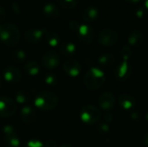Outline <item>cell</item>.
<instances>
[{
  "mask_svg": "<svg viewBox=\"0 0 148 147\" xmlns=\"http://www.w3.org/2000/svg\"><path fill=\"white\" fill-rule=\"evenodd\" d=\"M108 130H109V126L108 124L103 123V124H101L98 126V132L101 133H106L108 132Z\"/></svg>",
  "mask_w": 148,
  "mask_h": 147,
  "instance_id": "1f68e13d",
  "label": "cell"
},
{
  "mask_svg": "<svg viewBox=\"0 0 148 147\" xmlns=\"http://www.w3.org/2000/svg\"><path fill=\"white\" fill-rule=\"evenodd\" d=\"M10 56H11V59L16 63H23L25 62L27 58L26 52L23 49H15L14 51H12Z\"/></svg>",
  "mask_w": 148,
  "mask_h": 147,
  "instance_id": "cb8c5ba5",
  "label": "cell"
},
{
  "mask_svg": "<svg viewBox=\"0 0 148 147\" xmlns=\"http://www.w3.org/2000/svg\"><path fill=\"white\" fill-rule=\"evenodd\" d=\"M119 103L121 107H122L126 110H129L133 108L135 104H136V100L135 98L128 94H122L119 97Z\"/></svg>",
  "mask_w": 148,
  "mask_h": 147,
  "instance_id": "e0dca14e",
  "label": "cell"
},
{
  "mask_svg": "<svg viewBox=\"0 0 148 147\" xmlns=\"http://www.w3.org/2000/svg\"><path fill=\"white\" fill-rule=\"evenodd\" d=\"M6 15H7V14H6L5 9L0 5V23H1L3 21H4V19H5V17H6Z\"/></svg>",
  "mask_w": 148,
  "mask_h": 147,
  "instance_id": "d6a6232c",
  "label": "cell"
},
{
  "mask_svg": "<svg viewBox=\"0 0 148 147\" xmlns=\"http://www.w3.org/2000/svg\"><path fill=\"white\" fill-rule=\"evenodd\" d=\"M0 40L8 47H14L17 45L20 40V31L18 27L12 23L1 24Z\"/></svg>",
  "mask_w": 148,
  "mask_h": 147,
  "instance_id": "6da1fadb",
  "label": "cell"
},
{
  "mask_svg": "<svg viewBox=\"0 0 148 147\" xmlns=\"http://www.w3.org/2000/svg\"><path fill=\"white\" fill-rule=\"evenodd\" d=\"M44 82L49 86H56L58 84V77L54 74H47L44 76Z\"/></svg>",
  "mask_w": 148,
  "mask_h": 147,
  "instance_id": "4316f807",
  "label": "cell"
},
{
  "mask_svg": "<svg viewBox=\"0 0 148 147\" xmlns=\"http://www.w3.org/2000/svg\"><path fill=\"white\" fill-rule=\"evenodd\" d=\"M81 24L79 23V22L77 20H71L69 23V28L73 31V32H78L79 29H80Z\"/></svg>",
  "mask_w": 148,
  "mask_h": 147,
  "instance_id": "4dcf8cb0",
  "label": "cell"
},
{
  "mask_svg": "<svg viewBox=\"0 0 148 147\" xmlns=\"http://www.w3.org/2000/svg\"><path fill=\"white\" fill-rule=\"evenodd\" d=\"M56 2L62 8L66 10H71L77 5L79 0H56Z\"/></svg>",
  "mask_w": 148,
  "mask_h": 147,
  "instance_id": "484cf974",
  "label": "cell"
},
{
  "mask_svg": "<svg viewBox=\"0 0 148 147\" xmlns=\"http://www.w3.org/2000/svg\"><path fill=\"white\" fill-rule=\"evenodd\" d=\"M58 97L56 94L49 91H42L36 94L34 98L35 107L41 111H50L58 105Z\"/></svg>",
  "mask_w": 148,
  "mask_h": 147,
  "instance_id": "7a4b0ae2",
  "label": "cell"
},
{
  "mask_svg": "<svg viewBox=\"0 0 148 147\" xmlns=\"http://www.w3.org/2000/svg\"><path fill=\"white\" fill-rule=\"evenodd\" d=\"M16 101L8 96L0 97V116L3 118L11 117L16 112Z\"/></svg>",
  "mask_w": 148,
  "mask_h": 147,
  "instance_id": "5b68a950",
  "label": "cell"
},
{
  "mask_svg": "<svg viewBox=\"0 0 148 147\" xmlns=\"http://www.w3.org/2000/svg\"><path fill=\"white\" fill-rule=\"evenodd\" d=\"M44 37L46 40V42L50 46V47H56L61 44V37L60 36L54 32V31H49L46 30L44 34Z\"/></svg>",
  "mask_w": 148,
  "mask_h": 147,
  "instance_id": "ffe728a7",
  "label": "cell"
},
{
  "mask_svg": "<svg viewBox=\"0 0 148 147\" xmlns=\"http://www.w3.org/2000/svg\"><path fill=\"white\" fill-rule=\"evenodd\" d=\"M80 118L82 122L87 125H94L101 119L100 110L92 105H87L83 107L80 112Z\"/></svg>",
  "mask_w": 148,
  "mask_h": 147,
  "instance_id": "277c9868",
  "label": "cell"
},
{
  "mask_svg": "<svg viewBox=\"0 0 148 147\" xmlns=\"http://www.w3.org/2000/svg\"><path fill=\"white\" fill-rule=\"evenodd\" d=\"M1 84H2V80H1V77H0V87H1Z\"/></svg>",
  "mask_w": 148,
  "mask_h": 147,
  "instance_id": "7bdbcfd3",
  "label": "cell"
},
{
  "mask_svg": "<svg viewBox=\"0 0 148 147\" xmlns=\"http://www.w3.org/2000/svg\"><path fill=\"white\" fill-rule=\"evenodd\" d=\"M60 51L64 56L71 57L75 54L76 47L71 42H64L60 44Z\"/></svg>",
  "mask_w": 148,
  "mask_h": 147,
  "instance_id": "d6986e66",
  "label": "cell"
},
{
  "mask_svg": "<svg viewBox=\"0 0 148 147\" xmlns=\"http://www.w3.org/2000/svg\"><path fill=\"white\" fill-rule=\"evenodd\" d=\"M99 105L100 107L106 111L112 109L115 105V97L111 92H104L99 97Z\"/></svg>",
  "mask_w": 148,
  "mask_h": 147,
  "instance_id": "4fadbf2b",
  "label": "cell"
},
{
  "mask_svg": "<svg viewBox=\"0 0 148 147\" xmlns=\"http://www.w3.org/2000/svg\"><path fill=\"white\" fill-rule=\"evenodd\" d=\"M118 37V33L114 29L106 28L100 31L98 35V42L101 45L110 47L117 42Z\"/></svg>",
  "mask_w": 148,
  "mask_h": 147,
  "instance_id": "8992f818",
  "label": "cell"
},
{
  "mask_svg": "<svg viewBox=\"0 0 148 147\" xmlns=\"http://www.w3.org/2000/svg\"><path fill=\"white\" fill-rule=\"evenodd\" d=\"M132 54H133V51L129 46H124L121 51V55L124 62H127L132 56Z\"/></svg>",
  "mask_w": 148,
  "mask_h": 147,
  "instance_id": "f1b7e54d",
  "label": "cell"
},
{
  "mask_svg": "<svg viewBox=\"0 0 148 147\" xmlns=\"http://www.w3.org/2000/svg\"><path fill=\"white\" fill-rule=\"evenodd\" d=\"M3 77L10 84H16L21 81L22 75L19 69L14 66H8L4 68L3 73Z\"/></svg>",
  "mask_w": 148,
  "mask_h": 147,
  "instance_id": "ba28073f",
  "label": "cell"
},
{
  "mask_svg": "<svg viewBox=\"0 0 148 147\" xmlns=\"http://www.w3.org/2000/svg\"><path fill=\"white\" fill-rule=\"evenodd\" d=\"M146 120H147L148 121V113H147V114H146Z\"/></svg>",
  "mask_w": 148,
  "mask_h": 147,
  "instance_id": "b9f144b4",
  "label": "cell"
},
{
  "mask_svg": "<svg viewBox=\"0 0 148 147\" xmlns=\"http://www.w3.org/2000/svg\"><path fill=\"white\" fill-rule=\"evenodd\" d=\"M98 62H99L100 66H101L103 68H108V67L112 66L115 62V58L111 54H105L99 57Z\"/></svg>",
  "mask_w": 148,
  "mask_h": 147,
  "instance_id": "603a6c76",
  "label": "cell"
},
{
  "mask_svg": "<svg viewBox=\"0 0 148 147\" xmlns=\"http://www.w3.org/2000/svg\"><path fill=\"white\" fill-rule=\"evenodd\" d=\"M29 99H30V95L29 92L25 90H19L15 94V101L19 105L25 106V104H27L29 101Z\"/></svg>",
  "mask_w": 148,
  "mask_h": 147,
  "instance_id": "7402d4cb",
  "label": "cell"
},
{
  "mask_svg": "<svg viewBox=\"0 0 148 147\" xmlns=\"http://www.w3.org/2000/svg\"><path fill=\"white\" fill-rule=\"evenodd\" d=\"M106 81L105 74L98 68H92L85 74L83 81L89 90H97L101 88Z\"/></svg>",
  "mask_w": 148,
  "mask_h": 147,
  "instance_id": "3957f363",
  "label": "cell"
},
{
  "mask_svg": "<svg viewBox=\"0 0 148 147\" xmlns=\"http://www.w3.org/2000/svg\"><path fill=\"white\" fill-rule=\"evenodd\" d=\"M11 7H12L13 10L15 12H16V13H19L20 12V7H19V5L16 3H11Z\"/></svg>",
  "mask_w": 148,
  "mask_h": 147,
  "instance_id": "d590c367",
  "label": "cell"
},
{
  "mask_svg": "<svg viewBox=\"0 0 148 147\" xmlns=\"http://www.w3.org/2000/svg\"><path fill=\"white\" fill-rule=\"evenodd\" d=\"M137 15H138L139 16H141L143 15V10H138V11H137Z\"/></svg>",
  "mask_w": 148,
  "mask_h": 147,
  "instance_id": "74e56055",
  "label": "cell"
},
{
  "mask_svg": "<svg viewBox=\"0 0 148 147\" xmlns=\"http://www.w3.org/2000/svg\"><path fill=\"white\" fill-rule=\"evenodd\" d=\"M59 147H73L71 145H69V144H63V145H62V146H60Z\"/></svg>",
  "mask_w": 148,
  "mask_h": 147,
  "instance_id": "f35d334b",
  "label": "cell"
},
{
  "mask_svg": "<svg viewBox=\"0 0 148 147\" xmlns=\"http://www.w3.org/2000/svg\"><path fill=\"white\" fill-rule=\"evenodd\" d=\"M144 34L140 29L132 30L127 36V41L129 44L134 47H140V45H142V43L144 42Z\"/></svg>",
  "mask_w": 148,
  "mask_h": 147,
  "instance_id": "2e32d148",
  "label": "cell"
},
{
  "mask_svg": "<svg viewBox=\"0 0 148 147\" xmlns=\"http://www.w3.org/2000/svg\"><path fill=\"white\" fill-rule=\"evenodd\" d=\"M4 144L7 147H19L21 145V140L17 135L4 137Z\"/></svg>",
  "mask_w": 148,
  "mask_h": 147,
  "instance_id": "d4e9b609",
  "label": "cell"
},
{
  "mask_svg": "<svg viewBox=\"0 0 148 147\" xmlns=\"http://www.w3.org/2000/svg\"><path fill=\"white\" fill-rule=\"evenodd\" d=\"M20 116L21 120L25 123V124H32L36 120L37 114L34 108H32L29 106H23L21 109L20 112Z\"/></svg>",
  "mask_w": 148,
  "mask_h": 147,
  "instance_id": "5bb4252c",
  "label": "cell"
},
{
  "mask_svg": "<svg viewBox=\"0 0 148 147\" xmlns=\"http://www.w3.org/2000/svg\"><path fill=\"white\" fill-rule=\"evenodd\" d=\"M60 56L55 50H48L42 56V64L49 70L56 68L60 65Z\"/></svg>",
  "mask_w": 148,
  "mask_h": 147,
  "instance_id": "52a82bcc",
  "label": "cell"
},
{
  "mask_svg": "<svg viewBox=\"0 0 148 147\" xmlns=\"http://www.w3.org/2000/svg\"><path fill=\"white\" fill-rule=\"evenodd\" d=\"M77 35H78L79 40L85 44H88L93 41V38L95 36V30L90 25L82 24L77 32Z\"/></svg>",
  "mask_w": 148,
  "mask_h": 147,
  "instance_id": "8fae6325",
  "label": "cell"
},
{
  "mask_svg": "<svg viewBox=\"0 0 148 147\" xmlns=\"http://www.w3.org/2000/svg\"><path fill=\"white\" fill-rule=\"evenodd\" d=\"M146 3V6H147V8L148 9V0H146V3Z\"/></svg>",
  "mask_w": 148,
  "mask_h": 147,
  "instance_id": "60d3db41",
  "label": "cell"
},
{
  "mask_svg": "<svg viewBox=\"0 0 148 147\" xmlns=\"http://www.w3.org/2000/svg\"><path fill=\"white\" fill-rule=\"evenodd\" d=\"M42 14L46 18L56 19L60 16V10L55 3H47L42 7Z\"/></svg>",
  "mask_w": 148,
  "mask_h": 147,
  "instance_id": "9a60e30c",
  "label": "cell"
},
{
  "mask_svg": "<svg viewBox=\"0 0 148 147\" xmlns=\"http://www.w3.org/2000/svg\"><path fill=\"white\" fill-rule=\"evenodd\" d=\"M44 147H57V143L53 139H49V140L46 141Z\"/></svg>",
  "mask_w": 148,
  "mask_h": 147,
  "instance_id": "836d02e7",
  "label": "cell"
},
{
  "mask_svg": "<svg viewBox=\"0 0 148 147\" xmlns=\"http://www.w3.org/2000/svg\"><path fill=\"white\" fill-rule=\"evenodd\" d=\"M114 75L117 80L121 81H127L132 75V67L127 62H123L116 67Z\"/></svg>",
  "mask_w": 148,
  "mask_h": 147,
  "instance_id": "7c38bea8",
  "label": "cell"
},
{
  "mask_svg": "<svg viewBox=\"0 0 148 147\" xmlns=\"http://www.w3.org/2000/svg\"><path fill=\"white\" fill-rule=\"evenodd\" d=\"M24 71L29 76H36L40 73V65L36 61H28L24 64Z\"/></svg>",
  "mask_w": 148,
  "mask_h": 147,
  "instance_id": "ac0fdd59",
  "label": "cell"
},
{
  "mask_svg": "<svg viewBox=\"0 0 148 147\" xmlns=\"http://www.w3.org/2000/svg\"><path fill=\"white\" fill-rule=\"evenodd\" d=\"M99 16V10L95 6H88L82 11V17L86 21H93Z\"/></svg>",
  "mask_w": 148,
  "mask_h": 147,
  "instance_id": "44dd1931",
  "label": "cell"
},
{
  "mask_svg": "<svg viewBox=\"0 0 148 147\" xmlns=\"http://www.w3.org/2000/svg\"><path fill=\"white\" fill-rule=\"evenodd\" d=\"M46 29H29L24 32V39L30 44H36L40 42L46 32Z\"/></svg>",
  "mask_w": 148,
  "mask_h": 147,
  "instance_id": "9c48e42d",
  "label": "cell"
},
{
  "mask_svg": "<svg viewBox=\"0 0 148 147\" xmlns=\"http://www.w3.org/2000/svg\"><path fill=\"white\" fill-rule=\"evenodd\" d=\"M3 133L4 137L13 136V135H16V130L13 126L7 124V125H4L3 127Z\"/></svg>",
  "mask_w": 148,
  "mask_h": 147,
  "instance_id": "83f0119b",
  "label": "cell"
},
{
  "mask_svg": "<svg viewBox=\"0 0 148 147\" xmlns=\"http://www.w3.org/2000/svg\"><path fill=\"white\" fill-rule=\"evenodd\" d=\"M127 2H129V3H134V2H138L139 0H125Z\"/></svg>",
  "mask_w": 148,
  "mask_h": 147,
  "instance_id": "ab89813d",
  "label": "cell"
},
{
  "mask_svg": "<svg viewBox=\"0 0 148 147\" xmlns=\"http://www.w3.org/2000/svg\"><path fill=\"white\" fill-rule=\"evenodd\" d=\"M25 147H44V145L39 139H30L29 141L27 142Z\"/></svg>",
  "mask_w": 148,
  "mask_h": 147,
  "instance_id": "f546056e",
  "label": "cell"
},
{
  "mask_svg": "<svg viewBox=\"0 0 148 147\" xmlns=\"http://www.w3.org/2000/svg\"><path fill=\"white\" fill-rule=\"evenodd\" d=\"M104 119L106 121H111V119H113V116L109 112H106V113L104 115Z\"/></svg>",
  "mask_w": 148,
  "mask_h": 147,
  "instance_id": "8d00e7d4",
  "label": "cell"
},
{
  "mask_svg": "<svg viewBox=\"0 0 148 147\" xmlns=\"http://www.w3.org/2000/svg\"><path fill=\"white\" fill-rule=\"evenodd\" d=\"M0 28H1V24H0Z\"/></svg>",
  "mask_w": 148,
  "mask_h": 147,
  "instance_id": "ee69618b",
  "label": "cell"
},
{
  "mask_svg": "<svg viewBox=\"0 0 148 147\" xmlns=\"http://www.w3.org/2000/svg\"><path fill=\"white\" fill-rule=\"evenodd\" d=\"M63 70L67 75L75 78L80 75L82 71V66L78 61L75 59H69L63 63Z\"/></svg>",
  "mask_w": 148,
  "mask_h": 147,
  "instance_id": "30bf717a",
  "label": "cell"
},
{
  "mask_svg": "<svg viewBox=\"0 0 148 147\" xmlns=\"http://www.w3.org/2000/svg\"><path fill=\"white\" fill-rule=\"evenodd\" d=\"M141 141H142V144H143L145 146L148 147V131L147 133H145L144 135L142 136Z\"/></svg>",
  "mask_w": 148,
  "mask_h": 147,
  "instance_id": "e575fe53",
  "label": "cell"
}]
</instances>
